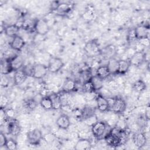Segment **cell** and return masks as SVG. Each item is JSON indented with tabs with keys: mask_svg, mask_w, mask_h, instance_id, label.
I'll return each instance as SVG.
<instances>
[{
	"mask_svg": "<svg viewBox=\"0 0 150 150\" xmlns=\"http://www.w3.org/2000/svg\"><path fill=\"white\" fill-rule=\"evenodd\" d=\"M73 5L67 2H60L54 11L57 15L64 16L69 14L73 9Z\"/></svg>",
	"mask_w": 150,
	"mask_h": 150,
	"instance_id": "13",
	"label": "cell"
},
{
	"mask_svg": "<svg viewBox=\"0 0 150 150\" xmlns=\"http://www.w3.org/2000/svg\"><path fill=\"white\" fill-rule=\"evenodd\" d=\"M76 89V82L71 79L66 80L63 84L62 91L64 93H69L75 91Z\"/></svg>",
	"mask_w": 150,
	"mask_h": 150,
	"instance_id": "19",
	"label": "cell"
},
{
	"mask_svg": "<svg viewBox=\"0 0 150 150\" xmlns=\"http://www.w3.org/2000/svg\"><path fill=\"white\" fill-rule=\"evenodd\" d=\"M7 129L9 134L13 136H17L21 132L19 123L15 118L9 119L7 121Z\"/></svg>",
	"mask_w": 150,
	"mask_h": 150,
	"instance_id": "12",
	"label": "cell"
},
{
	"mask_svg": "<svg viewBox=\"0 0 150 150\" xmlns=\"http://www.w3.org/2000/svg\"><path fill=\"white\" fill-rule=\"evenodd\" d=\"M132 88L135 92L140 93L146 89V84L144 80L139 79L133 83Z\"/></svg>",
	"mask_w": 150,
	"mask_h": 150,
	"instance_id": "27",
	"label": "cell"
},
{
	"mask_svg": "<svg viewBox=\"0 0 150 150\" xmlns=\"http://www.w3.org/2000/svg\"><path fill=\"white\" fill-rule=\"evenodd\" d=\"M146 137L144 133L139 132L134 137V142L137 148L140 149L144 147L146 143Z\"/></svg>",
	"mask_w": 150,
	"mask_h": 150,
	"instance_id": "20",
	"label": "cell"
},
{
	"mask_svg": "<svg viewBox=\"0 0 150 150\" xmlns=\"http://www.w3.org/2000/svg\"><path fill=\"white\" fill-rule=\"evenodd\" d=\"M39 104L45 110H50L53 109V103L51 96H43Z\"/></svg>",
	"mask_w": 150,
	"mask_h": 150,
	"instance_id": "25",
	"label": "cell"
},
{
	"mask_svg": "<svg viewBox=\"0 0 150 150\" xmlns=\"http://www.w3.org/2000/svg\"><path fill=\"white\" fill-rule=\"evenodd\" d=\"M96 108L91 106H85L81 111L80 117L84 120H87L93 117L95 114Z\"/></svg>",
	"mask_w": 150,
	"mask_h": 150,
	"instance_id": "24",
	"label": "cell"
},
{
	"mask_svg": "<svg viewBox=\"0 0 150 150\" xmlns=\"http://www.w3.org/2000/svg\"><path fill=\"white\" fill-rule=\"evenodd\" d=\"M109 104L110 110L115 114L123 113L125 111L127 107L125 100L121 97L113 98L111 103L109 102Z\"/></svg>",
	"mask_w": 150,
	"mask_h": 150,
	"instance_id": "3",
	"label": "cell"
},
{
	"mask_svg": "<svg viewBox=\"0 0 150 150\" xmlns=\"http://www.w3.org/2000/svg\"><path fill=\"white\" fill-rule=\"evenodd\" d=\"M57 126L62 129H67L70 125V120L69 117L65 114L60 115L56 121Z\"/></svg>",
	"mask_w": 150,
	"mask_h": 150,
	"instance_id": "15",
	"label": "cell"
},
{
	"mask_svg": "<svg viewBox=\"0 0 150 150\" xmlns=\"http://www.w3.org/2000/svg\"><path fill=\"white\" fill-rule=\"evenodd\" d=\"M131 63L129 59H121L118 60V67L116 74H125L129 69Z\"/></svg>",
	"mask_w": 150,
	"mask_h": 150,
	"instance_id": "17",
	"label": "cell"
},
{
	"mask_svg": "<svg viewBox=\"0 0 150 150\" xmlns=\"http://www.w3.org/2000/svg\"><path fill=\"white\" fill-rule=\"evenodd\" d=\"M111 74H116L118 67V60L112 57L108 59L107 64Z\"/></svg>",
	"mask_w": 150,
	"mask_h": 150,
	"instance_id": "28",
	"label": "cell"
},
{
	"mask_svg": "<svg viewBox=\"0 0 150 150\" xmlns=\"http://www.w3.org/2000/svg\"><path fill=\"white\" fill-rule=\"evenodd\" d=\"M5 147L8 150H16L17 149L18 144L15 140L12 138H9L8 139Z\"/></svg>",
	"mask_w": 150,
	"mask_h": 150,
	"instance_id": "33",
	"label": "cell"
},
{
	"mask_svg": "<svg viewBox=\"0 0 150 150\" xmlns=\"http://www.w3.org/2000/svg\"><path fill=\"white\" fill-rule=\"evenodd\" d=\"M84 51L88 55L93 56L100 53L99 45L97 40H91L86 43L84 46Z\"/></svg>",
	"mask_w": 150,
	"mask_h": 150,
	"instance_id": "9",
	"label": "cell"
},
{
	"mask_svg": "<svg viewBox=\"0 0 150 150\" xmlns=\"http://www.w3.org/2000/svg\"><path fill=\"white\" fill-rule=\"evenodd\" d=\"M96 108L101 112H106L110 110V104L108 100L105 98L100 94H98L96 96Z\"/></svg>",
	"mask_w": 150,
	"mask_h": 150,
	"instance_id": "10",
	"label": "cell"
},
{
	"mask_svg": "<svg viewBox=\"0 0 150 150\" xmlns=\"http://www.w3.org/2000/svg\"><path fill=\"white\" fill-rule=\"evenodd\" d=\"M38 104H39V103L33 98L29 99V100L26 101L23 103V106L27 110L32 111V110H33L36 108V107L37 106Z\"/></svg>",
	"mask_w": 150,
	"mask_h": 150,
	"instance_id": "30",
	"label": "cell"
},
{
	"mask_svg": "<svg viewBox=\"0 0 150 150\" xmlns=\"http://www.w3.org/2000/svg\"><path fill=\"white\" fill-rule=\"evenodd\" d=\"M91 142L88 138H81L79 139L74 146L76 150H86L89 149L91 147Z\"/></svg>",
	"mask_w": 150,
	"mask_h": 150,
	"instance_id": "21",
	"label": "cell"
},
{
	"mask_svg": "<svg viewBox=\"0 0 150 150\" xmlns=\"http://www.w3.org/2000/svg\"><path fill=\"white\" fill-rule=\"evenodd\" d=\"M134 30L136 39L145 40L148 39L149 33V25L140 24L134 28Z\"/></svg>",
	"mask_w": 150,
	"mask_h": 150,
	"instance_id": "6",
	"label": "cell"
},
{
	"mask_svg": "<svg viewBox=\"0 0 150 150\" xmlns=\"http://www.w3.org/2000/svg\"><path fill=\"white\" fill-rule=\"evenodd\" d=\"M25 45V41L23 38L19 36L16 35V36L12 38L11 43L10 46L11 47L16 51H21Z\"/></svg>",
	"mask_w": 150,
	"mask_h": 150,
	"instance_id": "14",
	"label": "cell"
},
{
	"mask_svg": "<svg viewBox=\"0 0 150 150\" xmlns=\"http://www.w3.org/2000/svg\"><path fill=\"white\" fill-rule=\"evenodd\" d=\"M82 90L85 93H91L96 91L90 80L83 83L82 85Z\"/></svg>",
	"mask_w": 150,
	"mask_h": 150,
	"instance_id": "31",
	"label": "cell"
},
{
	"mask_svg": "<svg viewBox=\"0 0 150 150\" xmlns=\"http://www.w3.org/2000/svg\"><path fill=\"white\" fill-rule=\"evenodd\" d=\"M26 138L30 144L32 145H38L43 139V135L40 129L35 128L28 132Z\"/></svg>",
	"mask_w": 150,
	"mask_h": 150,
	"instance_id": "5",
	"label": "cell"
},
{
	"mask_svg": "<svg viewBox=\"0 0 150 150\" xmlns=\"http://www.w3.org/2000/svg\"><path fill=\"white\" fill-rule=\"evenodd\" d=\"M7 140L8 139L6 138L5 134L1 131L0 133V147L1 148L5 146Z\"/></svg>",
	"mask_w": 150,
	"mask_h": 150,
	"instance_id": "34",
	"label": "cell"
},
{
	"mask_svg": "<svg viewBox=\"0 0 150 150\" xmlns=\"http://www.w3.org/2000/svg\"><path fill=\"white\" fill-rule=\"evenodd\" d=\"M28 76L22 69L15 71L13 76V83L15 86H19L23 83Z\"/></svg>",
	"mask_w": 150,
	"mask_h": 150,
	"instance_id": "18",
	"label": "cell"
},
{
	"mask_svg": "<svg viewBox=\"0 0 150 150\" xmlns=\"http://www.w3.org/2000/svg\"><path fill=\"white\" fill-rule=\"evenodd\" d=\"M53 103V109H59L62 107V102L61 97L58 95H54L51 96Z\"/></svg>",
	"mask_w": 150,
	"mask_h": 150,
	"instance_id": "32",
	"label": "cell"
},
{
	"mask_svg": "<svg viewBox=\"0 0 150 150\" xmlns=\"http://www.w3.org/2000/svg\"><path fill=\"white\" fill-rule=\"evenodd\" d=\"M90 81H91L94 90L96 91L100 90L103 87V80L98 78L96 75L92 76V77L90 79Z\"/></svg>",
	"mask_w": 150,
	"mask_h": 150,
	"instance_id": "29",
	"label": "cell"
},
{
	"mask_svg": "<svg viewBox=\"0 0 150 150\" xmlns=\"http://www.w3.org/2000/svg\"><path fill=\"white\" fill-rule=\"evenodd\" d=\"M131 65L139 66L146 60V54L142 51L135 52L129 59Z\"/></svg>",
	"mask_w": 150,
	"mask_h": 150,
	"instance_id": "11",
	"label": "cell"
},
{
	"mask_svg": "<svg viewBox=\"0 0 150 150\" xmlns=\"http://www.w3.org/2000/svg\"><path fill=\"white\" fill-rule=\"evenodd\" d=\"M126 137L127 134L124 129L119 127H114L105 134L104 138L107 145L116 148L125 142Z\"/></svg>",
	"mask_w": 150,
	"mask_h": 150,
	"instance_id": "1",
	"label": "cell"
},
{
	"mask_svg": "<svg viewBox=\"0 0 150 150\" xmlns=\"http://www.w3.org/2000/svg\"><path fill=\"white\" fill-rule=\"evenodd\" d=\"M9 59L12 70L14 72L22 69L24 66V60L21 56L15 55Z\"/></svg>",
	"mask_w": 150,
	"mask_h": 150,
	"instance_id": "16",
	"label": "cell"
},
{
	"mask_svg": "<svg viewBox=\"0 0 150 150\" xmlns=\"http://www.w3.org/2000/svg\"><path fill=\"white\" fill-rule=\"evenodd\" d=\"M12 69L11 67L10 59H5L1 61V72L2 74L7 75L12 72Z\"/></svg>",
	"mask_w": 150,
	"mask_h": 150,
	"instance_id": "26",
	"label": "cell"
},
{
	"mask_svg": "<svg viewBox=\"0 0 150 150\" xmlns=\"http://www.w3.org/2000/svg\"><path fill=\"white\" fill-rule=\"evenodd\" d=\"M111 74V73L107 65H103L99 66L96 71V76H97L100 79L104 80L108 78V77Z\"/></svg>",
	"mask_w": 150,
	"mask_h": 150,
	"instance_id": "23",
	"label": "cell"
},
{
	"mask_svg": "<svg viewBox=\"0 0 150 150\" xmlns=\"http://www.w3.org/2000/svg\"><path fill=\"white\" fill-rule=\"evenodd\" d=\"M49 71L47 66L43 64L38 63L33 66L32 77L36 79H42L46 76Z\"/></svg>",
	"mask_w": 150,
	"mask_h": 150,
	"instance_id": "8",
	"label": "cell"
},
{
	"mask_svg": "<svg viewBox=\"0 0 150 150\" xmlns=\"http://www.w3.org/2000/svg\"><path fill=\"white\" fill-rule=\"evenodd\" d=\"M20 30V27L16 24L9 25L5 27L4 32L5 34L11 38H13L16 35H18V33Z\"/></svg>",
	"mask_w": 150,
	"mask_h": 150,
	"instance_id": "22",
	"label": "cell"
},
{
	"mask_svg": "<svg viewBox=\"0 0 150 150\" xmlns=\"http://www.w3.org/2000/svg\"><path fill=\"white\" fill-rule=\"evenodd\" d=\"M107 124L104 121H97L91 125V132L93 136L97 139L103 138L107 129Z\"/></svg>",
	"mask_w": 150,
	"mask_h": 150,
	"instance_id": "2",
	"label": "cell"
},
{
	"mask_svg": "<svg viewBox=\"0 0 150 150\" xmlns=\"http://www.w3.org/2000/svg\"><path fill=\"white\" fill-rule=\"evenodd\" d=\"M33 30L37 34L44 36L49 32L50 27L47 21L45 19L40 18L35 20Z\"/></svg>",
	"mask_w": 150,
	"mask_h": 150,
	"instance_id": "4",
	"label": "cell"
},
{
	"mask_svg": "<svg viewBox=\"0 0 150 150\" xmlns=\"http://www.w3.org/2000/svg\"><path fill=\"white\" fill-rule=\"evenodd\" d=\"M64 63L63 60L57 57H52L50 59L47 68L49 71L52 73H56L59 71L64 66Z\"/></svg>",
	"mask_w": 150,
	"mask_h": 150,
	"instance_id": "7",
	"label": "cell"
}]
</instances>
